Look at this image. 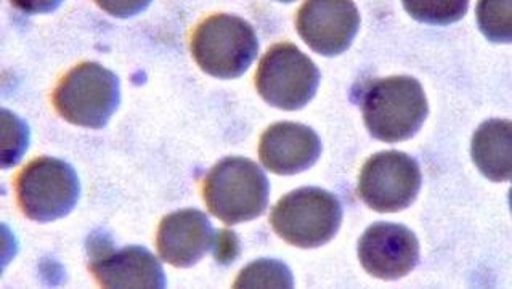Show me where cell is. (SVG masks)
<instances>
[{
    "label": "cell",
    "instance_id": "1",
    "mask_svg": "<svg viewBox=\"0 0 512 289\" xmlns=\"http://www.w3.org/2000/svg\"><path fill=\"white\" fill-rule=\"evenodd\" d=\"M362 113L371 137L399 143L418 134L429 114V103L418 79L389 76L366 84Z\"/></svg>",
    "mask_w": 512,
    "mask_h": 289
},
{
    "label": "cell",
    "instance_id": "2",
    "mask_svg": "<svg viewBox=\"0 0 512 289\" xmlns=\"http://www.w3.org/2000/svg\"><path fill=\"white\" fill-rule=\"evenodd\" d=\"M203 200L212 216L227 225L257 219L269 206V179L243 156H227L204 177Z\"/></svg>",
    "mask_w": 512,
    "mask_h": 289
},
{
    "label": "cell",
    "instance_id": "3",
    "mask_svg": "<svg viewBox=\"0 0 512 289\" xmlns=\"http://www.w3.org/2000/svg\"><path fill=\"white\" fill-rule=\"evenodd\" d=\"M190 50L204 73L235 79L243 76L256 60L259 39L248 21L230 13H216L196 26Z\"/></svg>",
    "mask_w": 512,
    "mask_h": 289
},
{
    "label": "cell",
    "instance_id": "4",
    "mask_svg": "<svg viewBox=\"0 0 512 289\" xmlns=\"http://www.w3.org/2000/svg\"><path fill=\"white\" fill-rule=\"evenodd\" d=\"M52 100L68 123L103 129L121 103V82L100 63H79L58 82Z\"/></svg>",
    "mask_w": 512,
    "mask_h": 289
},
{
    "label": "cell",
    "instance_id": "5",
    "mask_svg": "<svg viewBox=\"0 0 512 289\" xmlns=\"http://www.w3.org/2000/svg\"><path fill=\"white\" fill-rule=\"evenodd\" d=\"M270 224L289 245L320 248L339 232L342 204L338 196L323 188H297L273 206Z\"/></svg>",
    "mask_w": 512,
    "mask_h": 289
},
{
    "label": "cell",
    "instance_id": "6",
    "mask_svg": "<svg viewBox=\"0 0 512 289\" xmlns=\"http://www.w3.org/2000/svg\"><path fill=\"white\" fill-rule=\"evenodd\" d=\"M18 206L34 222H53L68 216L81 196V182L73 166L39 156L21 169L15 180Z\"/></svg>",
    "mask_w": 512,
    "mask_h": 289
},
{
    "label": "cell",
    "instance_id": "7",
    "mask_svg": "<svg viewBox=\"0 0 512 289\" xmlns=\"http://www.w3.org/2000/svg\"><path fill=\"white\" fill-rule=\"evenodd\" d=\"M322 74L309 55L291 42L273 45L257 66L256 89L270 106L296 111L317 94Z\"/></svg>",
    "mask_w": 512,
    "mask_h": 289
},
{
    "label": "cell",
    "instance_id": "8",
    "mask_svg": "<svg viewBox=\"0 0 512 289\" xmlns=\"http://www.w3.org/2000/svg\"><path fill=\"white\" fill-rule=\"evenodd\" d=\"M423 185L421 167L403 151H381L363 164L358 193L376 212H399L415 203Z\"/></svg>",
    "mask_w": 512,
    "mask_h": 289
},
{
    "label": "cell",
    "instance_id": "9",
    "mask_svg": "<svg viewBox=\"0 0 512 289\" xmlns=\"http://www.w3.org/2000/svg\"><path fill=\"white\" fill-rule=\"evenodd\" d=\"M89 270L106 289H163V265L143 246L116 249L110 238L92 235L89 240Z\"/></svg>",
    "mask_w": 512,
    "mask_h": 289
},
{
    "label": "cell",
    "instance_id": "10",
    "mask_svg": "<svg viewBox=\"0 0 512 289\" xmlns=\"http://www.w3.org/2000/svg\"><path fill=\"white\" fill-rule=\"evenodd\" d=\"M296 28L313 52L336 57L354 42L360 29V12L354 2L347 0H310L297 12Z\"/></svg>",
    "mask_w": 512,
    "mask_h": 289
},
{
    "label": "cell",
    "instance_id": "11",
    "mask_svg": "<svg viewBox=\"0 0 512 289\" xmlns=\"http://www.w3.org/2000/svg\"><path fill=\"white\" fill-rule=\"evenodd\" d=\"M357 254L371 277L400 280L419 264V241L405 225L376 222L358 240Z\"/></svg>",
    "mask_w": 512,
    "mask_h": 289
},
{
    "label": "cell",
    "instance_id": "12",
    "mask_svg": "<svg viewBox=\"0 0 512 289\" xmlns=\"http://www.w3.org/2000/svg\"><path fill=\"white\" fill-rule=\"evenodd\" d=\"M216 232L198 209H180L163 217L156 235L159 257L177 269H188L214 248Z\"/></svg>",
    "mask_w": 512,
    "mask_h": 289
},
{
    "label": "cell",
    "instance_id": "13",
    "mask_svg": "<svg viewBox=\"0 0 512 289\" xmlns=\"http://www.w3.org/2000/svg\"><path fill=\"white\" fill-rule=\"evenodd\" d=\"M322 155V140L312 127L277 123L265 129L259 142V158L265 169L278 176L307 171Z\"/></svg>",
    "mask_w": 512,
    "mask_h": 289
},
{
    "label": "cell",
    "instance_id": "14",
    "mask_svg": "<svg viewBox=\"0 0 512 289\" xmlns=\"http://www.w3.org/2000/svg\"><path fill=\"white\" fill-rule=\"evenodd\" d=\"M472 161L492 182L512 176V124L509 119H488L472 135Z\"/></svg>",
    "mask_w": 512,
    "mask_h": 289
},
{
    "label": "cell",
    "instance_id": "15",
    "mask_svg": "<svg viewBox=\"0 0 512 289\" xmlns=\"http://www.w3.org/2000/svg\"><path fill=\"white\" fill-rule=\"evenodd\" d=\"M233 288L291 289L294 288L293 273L288 265L277 259H259L241 270L233 283Z\"/></svg>",
    "mask_w": 512,
    "mask_h": 289
},
{
    "label": "cell",
    "instance_id": "16",
    "mask_svg": "<svg viewBox=\"0 0 512 289\" xmlns=\"http://www.w3.org/2000/svg\"><path fill=\"white\" fill-rule=\"evenodd\" d=\"M403 7L411 17L421 23L429 25H452L466 15L469 2H418V0H405Z\"/></svg>",
    "mask_w": 512,
    "mask_h": 289
},
{
    "label": "cell",
    "instance_id": "17",
    "mask_svg": "<svg viewBox=\"0 0 512 289\" xmlns=\"http://www.w3.org/2000/svg\"><path fill=\"white\" fill-rule=\"evenodd\" d=\"M477 21L492 42H511V2H480Z\"/></svg>",
    "mask_w": 512,
    "mask_h": 289
},
{
    "label": "cell",
    "instance_id": "18",
    "mask_svg": "<svg viewBox=\"0 0 512 289\" xmlns=\"http://www.w3.org/2000/svg\"><path fill=\"white\" fill-rule=\"evenodd\" d=\"M212 251H214V259L217 264L230 265L236 261V257L240 256V240L236 237L235 232L219 230L216 232Z\"/></svg>",
    "mask_w": 512,
    "mask_h": 289
}]
</instances>
